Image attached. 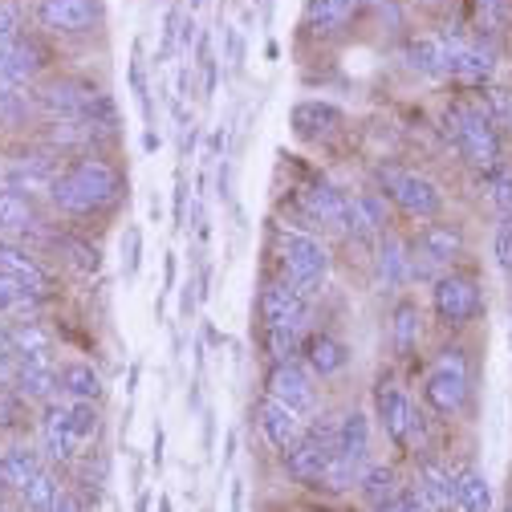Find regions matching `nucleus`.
<instances>
[{
    "label": "nucleus",
    "instance_id": "nucleus-13",
    "mask_svg": "<svg viewBox=\"0 0 512 512\" xmlns=\"http://www.w3.org/2000/svg\"><path fill=\"white\" fill-rule=\"evenodd\" d=\"M45 66H49V53H45L41 37L21 33L13 41H0V82L33 90L37 78L45 74Z\"/></svg>",
    "mask_w": 512,
    "mask_h": 512
},
{
    "label": "nucleus",
    "instance_id": "nucleus-26",
    "mask_svg": "<svg viewBox=\"0 0 512 512\" xmlns=\"http://www.w3.org/2000/svg\"><path fill=\"white\" fill-rule=\"evenodd\" d=\"M342 122H346V114L334 102H322V98H309V102L293 106V131L301 139H326V135L338 131Z\"/></svg>",
    "mask_w": 512,
    "mask_h": 512
},
{
    "label": "nucleus",
    "instance_id": "nucleus-24",
    "mask_svg": "<svg viewBox=\"0 0 512 512\" xmlns=\"http://www.w3.org/2000/svg\"><path fill=\"white\" fill-rule=\"evenodd\" d=\"M415 252L443 273L447 265L464 256V232H460V224H427L419 232V240H415Z\"/></svg>",
    "mask_w": 512,
    "mask_h": 512
},
{
    "label": "nucleus",
    "instance_id": "nucleus-48",
    "mask_svg": "<svg viewBox=\"0 0 512 512\" xmlns=\"http://www.w3.org/2000/svg\"><path fill=\"white\" fill-rule=\"evenodd\" d=\"M49 512H86V500H82L78 492H61V496L53 500Z\"/></svg>",
    "mask_w": 512,
    "mask_h": 512
},
{
    "label": "nucleus",
    "instance_id": "nucleus-51",
    "mask_svg": "<svg viewBox=\"0 0 512 512\" xmlns=\"http://www.w3.org/2000/svg\"><path fill=\"white\" fill-rule=\"evenodd\" d=\"M0 187H5V159H0Z\"/></svg>",
    "mask_w": 512,
    "mask_h": 512
},
{
    "label": "nucleus",
    "instance_id": "nucleus-10",
    "mask_svg": "<svg viewBox=\"0 0 512 512\" xmlns=\"http://www.w3.org/2000/svg\"><path fill=\"white\" fill-rule=\"evenodd\" d=\"M378 187H382V196H391L407 216H419V220H431L439 216L443 208V191L419 175V171H403V167H378Z\"/></svg>",
    "mask_w": 512,
    "mask_h": 512
},
{
    "label": "nucleus",
    "instance_id": "nucleus-54",
    "mask_svg": "<svg viewBox=\"0 0 512 512\" xmlns=\"http://www.w3.org/2000/svg\"><path fill=\"white\" fill-rule=\"evenodd\" d=\"M0 492H5V488H0Z\"/></svg>",
    "mask_w": 512,
    "mask_h": 512
},
{
    "label": "nucleus",
    "instance_id": "nucleus-9",
    "mask_svg": "<svg viewBox=\"0 0 512 512\" xmlns=\"http://www.w3.org/2000/svg\"><path fill=\"white\" fill-rule=\"evenodd\" d=\"M370 419L362 411H350L342 415V427H338V452H334V464L326 472V488L334 492H346L350 484H358V476L370 468Z\"/></svg>",
    "mask_w": 512,
    "mask_h": 512
},
{
    "label": "nucleus",
    "instance_id": "nucleus-15",
    "mask_svg": "<svg viewBox=\"0 0 512 512\" xmlns=\"http://www.w3.org/2000/svg\"><path fill=\"white\" fill-rule=\"evenodd\" d=\"M265 395L281 399L285 407L301 411L305 419L313 415L317 407V387H313V370L301 366V362H273L269 370V382H265Z\"/></svg>",
    "mask_w": 512,
    "mask_h": 512
},
{
    "label": "nucleus",
    "instance_id": "nucleus-8",
    "mask_svg": "<svg viewBox=\"0 0 512 512\" xmlns=\"http://www.w3.org/2000/svg\"><path fill=\"white\" fill-rule=\"evenodd\" d=\"M29 17L49 37H90L102 29V0H33Z\"/></svg>",
    "mask_w": 512,
    "mask_h": 512
},
{
    "label": "nucleus",
    "instance_id": "nucleus-18",
    "mask_svg": "<svg viewBox=\"0 0 512 512\" xmlns=\"http://www.w3.org/2000/svg\"><path fill=\"white\" fill-rule=\"evenodd\" d=\"M256 423H261V435L277 447L281 456H285L289 447L309 431V427H305L309 419H305L301 411L285 407V403H281V399H273V395H265V399H261V407H256Z\"/></svg>",
    "mask_w": 512,
    "mask_h": 512
},
{
    "label": "nucleus",
    "instance_id": "nucleus-2",
    "mask_svg": "<svg viewBox=\"0 0 512 512\" xmlns=\"http://www.w3.org/2000/svg\"><path fill=\"white\" fill-rule=\"evenodd\" d=\"M256 309H261V322H265V346L273 362H293L297 342L309 326V301L285 281H265L261 297H256Z\"/></svg>",
    "mask_w": 512,
    "mask_h": 512
},
{
    "label": "nucleus",
    "instance_id": "nucleus-55",
    "mask_svg": "<svg viewBox=\"0 0 512 512\" xmlns=\"http://www.w3.org/2000/svg\"><path fill=\"white\" fill-rule=\"evenodd\" d=\"M508 512H512V508H508Z\"/></svg>",
    "mask_w": 512,
    "mask_h": 512
},
{
    "label": "nucleus",
    "instance_id": "nucleus-38",
    "mask_svg": "<svg viewBox=\"0 0 512 512\" xmlns=\"http://www.w3.org/2000/svg\"><path fill=\"white\" fill-rule=\"evenodd\" d=\"M17 496H21L25 512H49V508H53V500L61 496V488H57V476H53L49 468H41V472H37V476L17 492Z\"/></svg>",
    "mask_w": 512,
    "mask_h": 512
},
{
    "label": "nucleus",
    "instance_id": "nucleus-40",
    "mask_svg": "<svg viewBox=\"0 0 512 512\" xmlns=\"http://www.w3.org/2000/svg\"><path fill=\"white\" fill-rule=\"evenodd\" d=\"M98 427H102V415H98L94 403H70V435H74V443H78V452L94 443Z\"/></svg>",
    "mask_w": 512,
    "mask_h": 512
},
{
    "label": "nucleus",
    "instance_id": "nucleus-33",
    "mask_svg": "<svg viewBox=\"0 0 512 512\" xmlns=\"http://www.w3.org/2000/svg\"><path fill=\"white\" fill-rule=\"evenodd\" d=\"M346 362H350V350H346V342H338L334 334H309V338H305V366H309L317 378L346 370Z\"/></svg>",
    "mask_w": 512,
    "mask_h": 512
},
{
    "label": "nucleus",
    "instance_id": "nucleus-27",
    "mask_svg": "<svg viewBox=\"0 0 512 512\" xmlns=\"http://www.w3.org/2000/svg\"><path fill=\"white\" fill-rule=\"evenodd\" d=\"M496 74V53L480 41H460L456 53H452V74L447 78H456V82H468V86H484L492 82Z\"/></svg>",
    "mask_w": 512,
    "mask_h": 512
},
{
    "label": "nucleus",
    "instance_id": "nucleus-35",
    "mask_svg": "<svg viewBox=\"0 0 512 512\" xmlns=\"http://www.w3.org/2000/svg\"><path fill=\"white\" fill-rule=\"evenodd\" d=\"M9 350L17 358H33V354H53V334L41 317H21V322L9 330Z\"/></svg>",
    "mask_w": 512,
    "mask_h": 512
},
{
    "label": "nucleus",
    "instance_id": "nucleus-39",
    "mask_svg": "<svg viewBox=\"0 0 512 512\" xmlns=\"http://www.w3.org/2000/svg\"><path fill=\"white\" fill-rule=\"evenodd\" d=\"M460 512H492V484L480 468L460 476Z\"/></svg>",
    "mask_w": 512,
    "mask_h": 512
},
{
    "label": "nucleus",
    "instance_id": "nucleus-21",
    "mask_svg": "<svg viewBox=\"0 0 512 512\" xmlns=\"http://www.w3.org/2000/svg\"><path fill=\"white\" fill-rule=\"evenodd\" d=\"M374 407H378L382 431H387L399 447H411V415H415V403H411L399 387H391V382H378Z\"/></svg>",
    "mask_w": 512,
    "mask_h": 512
},
{
    "label": "nucleus",
    "instance_id": "nucleus-46",
    "mask_svg": "<svg viewBox=\"0 0 512 512\" xmlns=\"http://www.w3.org/2000/svg\"><path fill=\"white\" fill-rule=\"evenodd\" d=\"M13 378H17V354L5 346V350H0V391H9Z\"/></svg>",
    "mask_w": 512,
    "mask_h": 512
},
{
    "label": "nucleus",
    "instance_id": "nucleus-49",
    "mask_svg": "<svg viewBox=\"0 0 512 512\" xmlns=\"http://www.w3.org/2000/svg\"><path fill=\"white\" fill-rule=\"evenodd\" d=\"M407 512H435V508H431L423 496H411V508H407Z\"/></svg>",
    "mask_w": 512,
    "mask_h": 512
},
{
    "label": "nucleus",
    "instance_id": "nucleus-29",
    "mask_svg": "<svg viewBox=\"0 0 512 512\" xmlns=\"http://www.w3.org/2000/svg\"><path fill=\"white\" fill-rule=\"evenodd\" d=\"M358 13V0H309L305 5V29L313 37H334L342 33Z\"/></svg>",
    "mask_w": 512,
    "mask_h": 512
},
{
    "label": "nucleus",
    "instance_id": "nucleus-4",
    "mask_svg": "<svg viewBox=\"0 0 512 512\" xmlns=\"http://www.w3.org/2000/svg\"><path fill=\"white\" fill-rule=\"evenodd\" d=\"M277 244H281V269L285 281L313 301L330 281V252L313 232H297V228H277Z\"/></svg>",
    "mask_w": 512,
    "mask_h": 512
},
{
    "label": "nucleus",
    "instance_id": "nucleus-1",
    "mask_svg": "<svg viewBox=\"0 0 512 512\" xmlns=\"http://www.w3.org/2000/svg\"><path fill=\"white\" fill-rule=\"evenodd\" d=\"M122 196V175L114 171V163H106L98 151L94 155H74L61 167L53 191H49V204L61 216H98L106 208H114Z\"/></svg>",
    "mask_w": 512,
    "mask_h": 512
},
{
    "label": "nucleus",
    "instance_id": "nucleus-45",
    "mask_svg": "<svg viewBox=\"0 0 512 512\" xmlns=\"http://www.w3.org/2000/svg\"><path fill=\"white\" fill-rule=\"evenodd\" d=\"M21 411H25V399L9 387V391H0V427H13L17 419H21Z\"/></svg>",
    "mask_w": 512,
    "mask_h": 512
},
{
    "label": "nucleus",
    "instance_id": "nucleus-34",
    "mask_svg": "<svg viewBox=\"0 0 512 512\" xmlns=\"http://www.w3.org/2000/svg\"><path fill=\"white\" fill-rule=\"evenodd\" d=\"M423 338V313L411 297H403L395 309H391V342H395V354L399 358H411L415 346Z\"/></svg>",
    "mask_w": 512,
    "mask_h": 512
},
{
    "label": "nucleus",
    "instance_id": "nucleus-32",
    "mask_svg": "<svg viewBox=\"0 0 512 512\" xmlns=\"http://www.w3.org/2000/svg\"><path fill=\"white\" fill-rule=\"evenodd\" d=\"M37 94L25 86L0 82V131H25L29 122H37Z\"/></svg>",
    "mask_w": 512,
    "mask_h": 512
},
{
    "label": "nucleus",
    "instance_id": "nucleus-53",
    "mask_svg": "<svg viewBox=\"0 0 512 512\" xmlns=\"http://www.w3.org/2000/svg\"><path fill=\"white\" fill-rule=\"evenodd\" d=\"M0 512H9V508H0Z\"/></svg>",
    "mask_w": 512,
    "mask_h": 512
},
{
    "label": "nucleus",
    "instance_id": "nucleus-25",
    "mask_svg": "<svg viewBox=\"0 0 512 512\" xmlns=\"http://www.w3.org/2000/svg\"><path fill=\"white\" fill-rule=\"evenodd\" d=\"M13 391L25 403H53L57 399V362L53 358H37V362H17V378Z\"/></svg>",
    "mask_w": 512,
    "mask_h": 512
},
{
    "label": "nucleus",
    "instance_id": "nucleus-41",
    "mask_svg": "<svg viewBox=\"0 0 512 512\" xmlns=\"http://www.w3.org/2000/svg\"><path fill=\"white\" fill-rule=\"evenodd\" d=\"M488 187H492V204L508 216V212H512V167H508V163L492 167V171H488Z\"/></svg>",
    "mask_w": 512,
    "mask_h": 512
},
{
    "label": "nucleus",
    "instance_id": "nucleus-42",
    "mask_svg": "<svg viewBox=\"0 0 512 512\" xmlns=\"http://www.w3.org/2000/svg\"><path fill=\"white\" fill-rule=\"evenodd\" d=\"M480 106L488 110V118H492L496 126H508V122H512V94H508V90L488 86V94H484V102H480Z\"/></svg>",
    "mask_w": 512,
    "mask_h": 512
},
{
    "label": "nucleus",
    "instance_id": "nucleus-23",
    "mask_svg": "<svg viewBox=\"0 0 512 512\" xmlns=\"http://www.w3.org/2000/svg\"><path fill=\"white\" fill-rule=\"evenodd\" d=\"M411 281V248L403 236L382 232L378 236V285L382 293H399Z\"/></svg>",
    "mask_w": 512,
    "mask_h": 512
},
{
    "label": "nucleus",
    "instance_id": "nucleus-5",
    "mask_svg": "<svg viewBox=\"0 0 512 512\" xmlns=\"http://www.w3.org/2000/svg\"><path fill=\"white\" fill-rule=\"evenodd\" d=\"M37 94V114L41 122H57V118H94L114 126V106L102 90H94L82 78H53L45 86H33Z\"/></svg>",
    "mask_w": 512,
    "mask_h": 512
},
{
    "label": "nucleus",
    "instance_id": "nucleus-30",
    "mask_svg": "<svg viewBox=\"0 0 512 512\" xmlns=\"http://www.w3.org/2000/svg\"><path fill=\"white\" fill-rule=\"evenodd\" d=\"M41 452L37 447H25V443H13L0 452V488L5 492H21L37 472H41Z\"/></svg>",
    "mask_w": 512,
    "mask_h": 512
},
{
    "label": "nucleus",
    "instance_id": "nucleus-43",
    "mask_svg": "<svg viewBox=\"0 0 512 512\" xmlns=\"http://www.w3.org/2000/svg\"><path fill=\"white\" fill-rule=\"evenodd\" d=\"M496 265H500V273L512 277V212L496 224Z\"/></svg>",
    "mask_w": 512,
    "mask_h": 512
},
{
    "label": "nucleus",
    "instance_id": "nucleus-14",
    "mask_svg": "<svg viewBox=\"0 0 512 512\" xmlns=\"http://www.w3.org/2000/svg\"><path fill=\"white\" fill-rule=\"evenodd\" d=\"M53 232L41 212H37V200L21 196L13 187H0V240H29V236H41L45 244H53Z\"/></svg>",
    "mask_w": 512,
    "mask_h": 512
},
{
    "label": "nucleus",
    "instance_id": "nucleus-20",
    "mask_svg": "<svg viewBox=\"0 0 512 512\" xmlns=\"http://www.w3.org/2000/svg\"><path fill=\"white\" fill-rule=\"evenodd\" d=\"M419 496H423L435 512H452V508H460V476L447 472L443 460L423 456V460H419Z\"/></svg>",
    "mask_w": 512,
    "mask_h": 512
},
{
    "label": "nucleus",
    "instance_id": "nucleus-47",
    "mask_svg": "<svg viewBox=\"0 0 512 512\" xmlns=\"http://www.w3.org/2000/svg\"><path fill=\"white\" fill-rule=\"evenodd\" d=\"M500 17H504V0H480V25L496 29Z\"/></svg>",
    "mask_w": 512,
    "mask_h": 512
},
{
    "label": "nucleus",
    "instance_id": "nucleus-44",
    "mask_svg": "<svg viewBox=\"0 0 512 512\" xmlns=\"http://www.w3.org/2000/svg\"><path fill=\"white\" fill-rule=\"evenodd\" d=\"M21 21H25L21 5H13V0H0V41L21 37V33H25V29H21Z\"/></svg>",
    "mask_w": 512,
    "mask_h": 512
},
{
    "label": "nucleus",
    "instance_id": "nucleus-7",
    "mask_svg": "<svg viewBox=\"0 0 512 512\" xmlns=\"http://www.w3.org/2000/svg\"><path fill=\"white\" fill-rule=\"evenodd\" d=\"M338 427H342V415H326V423H313L289 452H285V472L297 480V484H322L330 464H334V452H338Z\"/></svg>",
    "mask_w": 512,
    "mask_h": 512
},
{
    "label": "nucleus",
    "instance_id": "nucleus-11",
    "mask_svg": "<svg viewBox=\"0 0 512 512\" xmlns=\"http://www.w3.org/2000/svg\"><path fill=\"white\" fill-rule=\"evenodd\" d=\"M61 167H66V163H61V155L49 151V147L21 151V155H13L5 163V187L21 191V196H29V200H41V196L49 200V191H53Z\"/></svg>",
    "mask_w": 512,
    "mask_h": 512
},
{
    "label": "nucleus",
    "instance_id": "nucleus-17",
    "mask_svg": "<svg viewBox=\"0 0 512 512\" xmlns=\"http://www.w3.org/2000/svg\"><path fill=\"white\" fill-rule=\"evenodd\" d=\"M0 273L13 277L21 289H29L37 297L53 293V273L37 261V256L29 252V244H21V240H0Z\"/></svg>",
    "mask_w": 512,
    "mask_h": 512
},
{
    "label": "nucleus",
    "instance_id": "nucleus-22",
    "mask_svg": "<svg viewBox=\"0 0 512 512\" xmlns=\"http://www.w3.org/2000/svg\"><path fill=\"white\" fill-rule=\"evenodd\" d=\"M464 37L456 33H427V37H415L411 45V66L427 78H447L452 74V53Z\"/></svg>",
    "mask_w": 512,
    "mask_h": 512
},
{
    "label": "nucleus",
    "instance_id": "nucleus-36",
    "mask_svg": "<svg viewBox=\"0 0 512 512\" xmlns=\"http://www.w3.org/2000/svg\"><path fill=\"white\" fill-rule=\"evenodd\" d=\"M358 492H362V500L366 504H387V500H395L399 492H403V484H399V472L391 468V464H370L362 476H358Z\"/></svg>",
    "mask_w": 512,
    "mask_h": 512
},
{
    "label": "nucleus",
    "instance_id": "nucleus-31",
    "mask_svg": "<svg viewBox=\"0 0 512 512\" xmlns=\"http://www.w3.org/2000/svg\"><path fill=\"white\" fill-rule=\"evenodd\" d=\"M57 387L70 403H98L102 399V374L90 362H66L57 366Z\"/></svg>",
    "mask_w": 512,
    "mask_h": 512
},
{
    "label": "nucleus",
    "instance_id": "nucleus-52",
    "mask_svg": "<svg viewBox=\"0 0 512 512\" xmlns=\"http://www.w3.org/2000/svg\"><path fill=\"white\" fill-rule=\"evenodd\" d=\"M508 334H512V322H508Z\"/></svg>",
    "mask_w": 512,
    "mask_h": 512
},
{
    "label": "nucleus",
    "instance_id": "nucleus-19",
    "mask_svg": "<svg viewBox=\"0 0 512 512\" xmlns=\"http://www.w3.org/2000/svg\"><path fill=\"white\" fill-rule=\"evenodd\" d=\"M41 452L53 464H66V460L78 456V443L70 435V399L45 403V415H41Z\"/></svg>",
    "mask_w": 512,
    "mask_h": 512
},
{
    "label": "nucleus",
    "instance_id": "nucleus-3",
    "mask_svg": "<svg viewBox=\"0 0 512 512\" xmlns=\"http://www.w3.org/2000/svg\"><path fill=\"white\" fill-rule=\"evenodd\" d=\"M443 131L452 135V143L460 147V155L476 167V171H492L500 167L504 159V143H500V131H496V122L488 118L484 106L476 102H452L443 110Z\"/></svg>",
    "mask_w": 512,
    "mask_h": 512
},
{
    "label": "nucleus",
    "instance_id": "nucleus-16",
    "mask_svg": "<svg viewBox=\"0 0 512 512\" xmlns=\"http://www.w3.org/2000/svg\"><path fill=\"white\" fill-rule=\"evenodd\" d=\"M350 200L354 196H346L342 187H334V183H326V179H317V183H309L301 196H297V204H301V212L309 216V224H317V228H334V232H342L346 236V228H350Z\"/></svg>",
    "mask_w": 512,
    "mask_h": 512
},
{
    "label": "nucleus",
    "instance_id": "nucleus-37",
    "mask_svg": "<svg viewBox=\"0 0 512 512\" xmlns=\"http://www.w3.org/2000/svg\"><path fill=\"white\" fill-rule=\"evenodd\" d=\"M53 248H57V256H66L78 273H98V265H102L98 244H90L74 232H53Z\"/></svg>",
    "mask_w": 512,
    "mask_h": 512
},
{
    "label": "nucleus",
    "instance_id": "nucleus-50",
    "mask_svg": "<svg viewBox=\"0 0 512 512\" xmlns=\"http://www.w3.org/2000/svg\"><path fill=\"white\" fill-rule=\"evenodd\" d=\"M9 330H13V326H9V317H0V350L9 346Z\"/></svg>",
    "mask_w": 512,
    "mask_h": 512
},
{
    "label": "nucleus",
    "instance_id": "nucleus-12",
    "mask_svg": "<svg viewBox=\"0 0 512 512\" xmlns=\"http://www.w3.org/2000/svg\"><path fill=\"white\" fill-rule=\"evenodd\" d=\"M431 305H435L443 326L460 330V326H468L472 317L480 313V285L472 277H464V273H443L431 285Z\"/></svg>",
    "mask_w": 512,
    "mask_h": 512
},
{
    "label": "nucleus",
    "instance_id": "nucleus-6",
    "mask_svg": "<svg viewBox=\"0 0 512 512\" xmlns=\"http://www.w3.org/2000/svg\"><path fill=\"white\" fill-rule=\"evenodd\" d=\"M468 391H472V370H468V354L464 346H443L439 358L431 362L427 378H423V399L435 415L452 419L464 411L468 403Z\"/></svg>",
    "mask_w": 512,
    "mask_h": 512
},
{
    "label": "nucleus",
    "instance_id": "nucleus-28",
    "mask_svg": "<svg viewBox=\"0 0 512 512\" xmlns=\"http://www.w3.org/2000/svg\"><path fill=\"white\" fill-rule=\"evenodd\" d=\"M387 232V200L382 191H358L350 200V228L346 236L350 240H370V236H382Z\"/></svg>",
    "mask_w": 512,
    "mask_h": 512
}]
</instances>
